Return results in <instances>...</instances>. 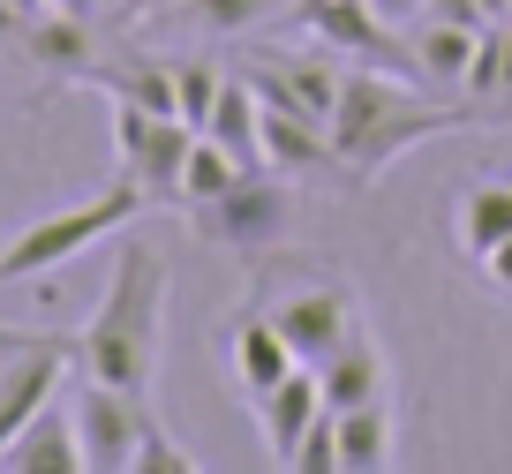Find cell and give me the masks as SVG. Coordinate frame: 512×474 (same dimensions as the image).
<instances>
[{
  "mask_svg": "<svg viewBox=\"0 0 512 474\" xmlns=\"http://www.w3.org/2000/svg\"><path fill=\"white\" fill-rule=\"evenodd\" d=\"M241 181V158L226 151V143H211V136H196V151H189V174H181V211H204V204H219L226 189Z\"/></svg>",
  "mask_w": 512,
  "mask_h": 474,
  "instance_id": "cell-21",
  "label": "cell"
},
{
  "mask_svg": "<svg viewBox=\"0 0 512 474\" xmlns=\"http://www.w3.org/2000/svg\"><path fill=\"white\" fill-rule=\"evenodd\" d=\"M294 474H347V467H339V414L332 407H324V422L294 444Z\"/></svg>",
  "mask_w": 512,
  "mask_h": 474,
  "instance_id": "cell-25",
  "label": "cell"
},
{
  "mask_svg": "<svg viewBox=\"0 0 512 474\" xmlns=\"http://www.w3.org/2000/svg\"><path fill=\"white\" fill-rule=\"evenodd\" d=\"M219 354H226V377H234V392L249 399V407H256V399H264V392H272V384L287 377L294 362H302V354L287 347V332H279V324H272V316H264V309L234 316V332L219 339Z\"/></svg>",
  "mask_w": 512,
  "mask_h": 474,
  "instance_id": "cell-10",
  "label": "cell"
},
{
  "mask_svg": "<svg viewBox=\"0 0 512 474\" xmlns=\"http://www.w3.org/2000/svg\"><path fill=\"white\" fill-rule=\"evenodd\" d=\"M249 76H256V91H264V98H279V106H294V113H309V121L332 128L347 68H332L324 53H264Z\"/></svg>",
  "mask_w": 512,
  "mask_h": 474,
  "instance_id": "cell-11",
  "label": "cell"
},
{
  "mask_svg": "<svg viewBox=\"0 0 512 474\" xmlns=\"http://www.w3.org/2000/svg\"><path fill=\"white\" fill-rule=\"evenodd\" d=\"M505 234H512V174H490L475 189H460V204H452V249L482 264Z\"/></svg>",
  "mask_w": 512,
  "mask_h": 474,
  "instance_id": "cell-16",
  "label": "cell"
},
{
  "mask_svg": "<svg viewBox=\"0 0 512 474\" xmlns=\"http://www.w3.org/2000/svg\"><path fill=\"white\" fill-rule=\"evenodd\" d=\"M324 422V384H317V362H294L272 392L256 399V429H264V459L272 467H294V444Z\"/></svg>",
  "mask_w": 512,
  "mask_h": 474,
  "instance_id": "cell-9",
  "label": "cell"
},
{
  "mask_svg": "<svg viewBox=\"0 0 512 474\" xmlns=\"http://www.w3.org/2000/svg\"><path fill=\"white\" fill-rule=\"evenodd\" d=\"M460 106H437L430 83H400L392 68L377 61H354L347 83H339V113H332V166L347 181H377L384 166L415 143L460 128Z\"/></svg>",
  "mask_w": 512,
  "mask_h": 474,
  "instance_id": "cell-2",
  "label": "cell"
},
{
  "mask_svg": "<svg viewBox=\"0 0 512 474\" xmlns=\"http://www.w3.org/2000/svg\"><path fill=\"white\" fill-rule=\"evenodd\" d=\"M128 474H196V452L174 437V429L144 422V437H136V459H128Z\"/></svg>",
  "mask_w": 512,
  "mask_h": 474,
  "instance_id": "cell-23",
  "label": "cell"
},
{
  "mask_svg": "<svg viewBox=\"0 0 512 474\" xmlns=\"http://www.w3.org/2000/svg\"><path fill=\"white\" fill-rule=\"evenodd\" d=\"M23 53H31L38 68H46L53 83H83L98 68V38H91V16H68V8H38L31 23H23Z\"/></svg>",
  "mask_w": 512,
  "mask_h": 474,
  "instance_id": "cell-12",
  "label": "cell"
},
{
  "mask_svg": "<svg viewBox=\"0 0 512 474\" xmlns=\"http://www.w3.org/2000/svg\"><path fill=\"white\" fill-rule=\"evenodd\" d=\"M31 347H38V332H0V377H8V369H16Z\"/></svg>",
  "mask_w": 512,
  "mask_h": 474,
  "instance_id": "cell-29",
  "label": "cell"
},
{
  "mask_svg": "<svg viewBox=\"0 0 512 474\" xmlns=\"http://www.w3.org/2000/svg\"><path fill=\"white\" fill-rule=\"evenodd\" d=\"M317 384H324V407H332V414L384 399V347H377V332H369V324H354V332L317 362Z\"/></svg>",
  "mask_w": 512,
  "mask_h": 474,
  "instance_id": "cell-13",
  "label": "cell"
},
{
  "mask_svg": "<svg viewBox=\"0 0 512 474\" xmlns=\"http://www.w3.org/2000/svg\"><path fill=\"white\" fill-rule=\"evenodd\" d=\"M196 226H204L211 241H226V249H241V256L272 249L294 226V174H279V166H241V181L219 204L196 211Z\"/></svg>",
  "mask_w": 512,
  "mask_h": 474,
  "instance_id": "cell-5",
  "label": "cell"
},
{
  "mask_svg": "<svg viewBox=\"0 0 512 474\" xmlns=\"http://www.w3.org/2000/svg\"><path fill=\"white\" fill-rule=\"evenodd\" d=\"M369 8H377V16L392 23V31H415V23L430 16V0H369Z\"/></svg>",
  "mask_w": 512,
  "mask_h": 474,
  "instance_id": "cell-26",
  "label": "cell"
},
{
  "mask_svg": "<svg viewBox=\"0 0 512 474\" xmlns=\"http://www.w3.org/2000/svg\"><path fill=\"white\" fill-rule=\"evenodd\" d=\"M204 136H211V143H226L241 166H264V91H256V76H234V68H226L219 106H211Z\"/></svg>",
  "mask_w": 512,
  "mask_h": 474,
  "instance_id": "cell-17",
  "label": "cell"
},
{
  "mask_svg": "<svg viewBox=\"0 0 512 474\" xmlns=\"http://www.w3.org/2000/svg\"><path fill=\"white\" fill-rule=\"evenodd\" d=\"M264 166H279V174H294V181L332 166V128L294 113V106H279V98H264Z\"/></svg>",
  "mask_w": 512,
  "mask_h": 474,
  "instance_id": "cell-14",
  "label": "cell"
},
{
  "mask_svg": "<svg viewBox=\"0 0 512 474\" xmlns=\"http://www.w3.org/2000/svg\"><path fill=\"white\" fill-rule=\"evenodd\" d=\"M68 414H76L83 474H128V459H136V437H144V422H151V407H144V399L83 369V377H76V392H68Z\"/></svg>",
  "mask_w": 512,
  "mask_h": 474,
  "instance_id": "cell-6",
  "label": "cell"
},
{
  "mask_svg": "<svg viewBox=\"0 0 512 474\" xmlns=\"http://www.w3.org/2000/svg\"><path fill=\"white\" fill-rule=\"evenodd\" d=\"M430 16H437V23H467V31H482V23H490V16H482V0H430Z\"/></svg>",
  "mask_w": 512,
  "mask_h": 474,
  "instance_id": "cell-27",
  "label": "cell"
},
{
  "mask_svg": "<svg viewBox=\"0 0 512 474\" xmlns=\"http://www.w3.org/2000/svg\"><path fill=\"white\" fill-rule=\"evenodd\" d=\"M98 76V91L106 98H136V106H151V113H181V83H174V61H98L91 68Z\"/></svg>",
  "mask_w": 512,
  "mask_h": 474,
  "instance_id": "cell-20",
  "label": "cell"
},
{
  "mask_svg": "<svg viewBox=\"0 0 512 474\" xmlns=\"http://www.w3.org/2000/svg\"><path fill=\"white\" fill-rule=\"evenodd\" d=\"M196 16V31H211V38H241V31H256V23L272 16L279 0H181Z\"/></svg>",
  "mask_w": 512,
  "mask_h": 474,
  "instance_id": "cell-22",
  "label": "cell"
},
{
  "mask_svg": "<svg viewBox=\"0 0 512 474\" xmlns=\"http://www.w3.org/2000/svg\"><path fill=\"white\" fill-rule=\"evenodd\" d=\"M339 467L347 474H384L392 467V407H384V399L339 414Z\"/></svg>",
  "mask_w": 512,
  "mask_h": 474,
  "instance_id": "cell-19",
  "label": "cell"
},
{
  "mask_svg": "<svg viewBox=\"0 0 512 474\" xmlns=\"http://www.w3.org/2000/svg\"><path fill=\"white\" fill-rule=\"evenodd\" d=\"M174 83H181V121L204 128V121H211V106H219L226 68H211V61H174Z\"/></svg>",
  "mask_w": 512,
  "mask_h": 474,
  "instance_id": "cell-24",
  "label": "cell"
},
{
  "mask_svg": "<svg viewBox=\"0 0 512 474\" xmlns=\"http://www.w3.org/2000/svg\"><path fill=\"white\" fill-rule=\"evenodd\" d=\"M106 128H113V174L136 181L151 196V211L181 204V174H189V151L204 128H189L181 113H151L136 98H106Z\"/></svg>",
  "mask_w": 512,
  "mask_h": 474,
  "instance_id": "cell-4",
  "label": "cell"
},
{
  "mask_svg": "<svg viewBox=\"0 0 512 474\" xmlns=\"http://www.w3.org/2000/svg\"><path fill=\"white\" fill-rule=\"evenodd\" d=\"M166 294H174L166 256L128 234L121 249H113V271H106V294H98L91 324L76 332L83 339V369L144 399L151 377H159V347H166Z\"/></svg>",
  "mask_w": 512,
  "mask_h": 474,
  "instance_id": "cell-1",
  "label": "cell"
},
{
  "mask_svg": "<svg viewBox=\"0 0 512 474\" xmlns=\"http://www.w3.org/2000/svg\"><path fill=\"white\" fill-rule=\"evenodd\" d=\"M0 467L8 474H83V444H76V414L53 399L46 414H38L31 429H23L8 452H0Z\"/></svg>",
  "mask_w": 512,
  "mask_h": 474,
  "instance_id": "cell-15",
  "label": "cell"
},
{
  "mask_svg": "<svg viewBox=\"0 0 512 474\" xmlns=\"http://www.w3.org/2000/svg\"><path fill=\"white\" fill-rule=\"evenodd\" d=\"M83 362V339H53V332H38V347L23 354L8 377H0V452L23 437V429L38 422V414L61 399V384H68V369Z\"/></svg>",
  "mask_w": 512,
  "mask_h": 474,
  "instance_id": "cell-8",
  "label": "cell"
},
{
  "mask_svg": "<svg viewBox=\"0 0 512 474\" xmlns=\"http://www.w3.org/2000/svg\"><path fill=\"white\" fill-rule=\"evenodd\" d=\"M482 279H490V286H497V294H512V234H505V241H497V249H490V256H482Z\"/></svg>",
  "mask_w": 512,
  "mask_h": 474,
  "instance_id": "cell-28",
  "label": "cell"
},
{
  "mask_svg": "<svg viewBox=\"0 0 512 474\" xmlns=\"http://www.w3.org/2000/svg\"><path fill=\"white\" fill-rule=\"evenodd\" d=\"M151 196L136 189V181L113 174L106 196H91V204H68V211H46V219H31L16 241H0V279H46V271L76 264L83 249H98L106 234H121L128 219H144Z\"/></svg>",
  "mask_w": 512,
  "mask_h": 474,
  "instance_id": "cell-3",
  "label": "cell"
},
{
  "mask_svg": "<svg viewBox=\"0 0 512 474\" xmlns=\"http://www.w3.org/2000/svg\"><path fill=\"white\" fill-rule=\"evenodd\" d=\"M264 316L287 332V347L302 354V362H324V354H332L339 339L362 324V301H354L339 279H302V286H287Z\"/></svg>",
  "mask_w": 512,
  "mask_h": 474,
  "instance_id": "cell-7",
  "label": "cell"
},
{
  "mask_svg": "<svg viewBox=\"0 0 512 474\" xmlns=\"http://www.w3.org/2000/svg\"><path fill=\"white\" fill-rule=\"evenodd\" d=\"M475 38L467 23H437L422 16L415 31H407V53H415V76L430 83V91H467V68H475Z\"/></svg>",
  "mask_w": 512,
  "mask_h": 474,
  "instance_id": "cell-18",
  "label": "cell"
}]
</instances>
